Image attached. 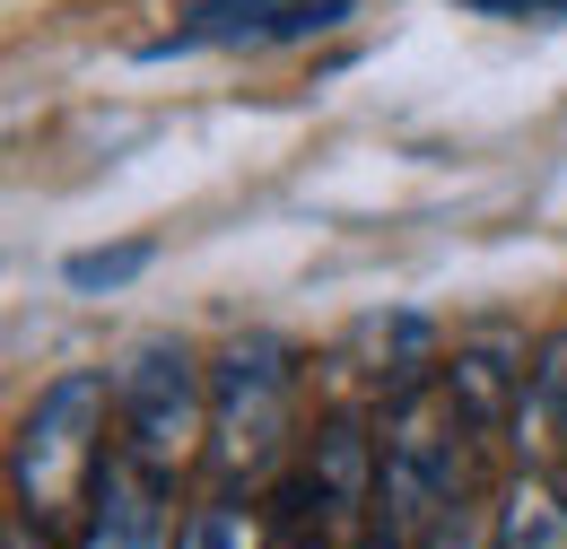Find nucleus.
<instances>
[{
	"instance_id": "423d86ee",
	"label": "nucleus",
	"mask_w": 567,
	"mask_h": 549,
	"mask_svg": "<svg viewBox=\"0 0 567 549\" xmlns=\"http://www.w3.org/2000/svg\"><path fill=\"white\" fill-rule=\"evenodd\" d=\"M79 549H166V472H148L141 454H105L79 506Z\"/></svg>"
},
{
	"instance_id": "9d476101",
	"label": "nucleus",
	"mask_w": 567,
	"mask_h": 549,
	"mask_svg": "<svg viewBox=\"0 0 567 549\" xmlns=\"http://www.w3.org/2000/svg\"><path fill=\"white\" fill-rule=\"evenodd\" d=\"M175 549H262V515L218 497V506H193V524L175 532Z\"/></svg>"
},
{
	"instance_id": "39448f33",
	"label": "nucleus",
	"mask_w": 567,
	"mask_h": 549,
	"mask_svg": "<svg viewBox=\"0 0 567 549\" xmlns=\"http://www.w3.org/2000/svg\"><path fill=\"white\" fill-rule=\"evenodd\" d=\"M350 18V0H202V9H184L175 18V35H157L148 44V62H166V53H254V44H306V35H323V27H341Z\"/></svg>"
},
{
	"instance_id": "f257e3e1",
	"label": "nucleus",
	"mask_w": 567,
	"mask_h": 549,
	"mask_svg": "<svg viewBox=\"0 0 567 549\" xmlns=\"http://www.w3.org/2000/svg\"><path fill=\"white\" fill-rule=\"evenodd\" d=\"M472 427H481V418L463 411V393H454L445 375L393 393L375 515H384V532H393L402 549L420 541V532H436V524L463 506V488H472Z\"/></svg>"
},
{
	"instance_id": "6e6552de",
	"label": "nucleus",
	"mask_w": 567,
	"mask_h": 549,
	"mask_svg": "<svg viewBox=\"0 0 567 549\" xmlns=\"http://www.w3.org/2000/svg\"><path fill=\"white\" fill-rule=\"evenodd\" d=\"M489 549H567V488L524 463L489 515Z\"/></svg>"
},
{
	"instance_id": "ddd939ff",
	"label": "nucleus",
	"mask_w": 567,
	"mask_h": 549,
	"mask_svg": "<svg viewBox=\"0 0 567 549\" xmlns=\"http://www.w3.org/2000/svg\"><path fill=\"white\" fill-rule=\"evenodd\" d=\"M463 9H489V18H567V0H463Z\"/></svg>"
},
{
	"instance_id": "7ed1b4c3",
	"label": "nucleus",
	"mask_w": 567,
	"mask_h": 549,
	"mask_svg": "<svg viewBox=\"0 0 567 549\" xmlns=\"http://www.w3.org/2000/svg\"><path fill=\"white\" fill-rule=\"evenodd\" d=\"M288 454V349L280 341H227L210 366V472L227 488H262Z\"/></svg>"
},
{
	"instance_id": "9b49d317",
	"label": "nucleus",
	"mask_w": 567,
	"mask_h": 549,
	"mask_svg": "<svg viewBox=\"0 0 567 549\" xmlns=\"http://www.w3.org/2000/svg\"><path fill=\"white\" fill-rule=\"evenodd\" d=\"M148 271V245H114V253H71V288H123Z\"/></svg>"
},
{
	"instance_id": "0eeeda50",
	"label": "nucleus",
	"mask_w": 567,
	"mask_h": 549,
	"mask_svg": "<svg viewBox=\"0 0 567 549\" xmlns=\"http://www.w3.org/2000/svg\"><path fill=\"white\" fill-rule=\"evenodd\" d=\"M506 445L515 463L550 472L567 454V332H542L533 358H524V393H515V418H506Z\"/></svg>"
},
{
	"instance_id": "1a4fd4ad",
	"label": "nucleus",
	"mask_w": 567,
	"mask_h": 549,
	"mask_svg": "<svg viewBox=\"0 0 567 549\" xmlns=\"http://www.w3.org/2000/svg\"><path fill=\"white\" fill-rule=\"evenodd\" d=\"M524 358H533V349H515V341H463L454 358H445V384L463 393V411L481 418V427H497V418H515Z\"/></svg>"
},
{
	"instance_id": "20e7f679",
	"label": "nucleus",
	"mask_w": 567,
	"mask_h": 549,
	"mask_svg": "<svg viewBox=\"0 0 567 549\" xmlns=\"http://www.w3.org/2000/svg\"><path fill=\"white\" fill-rule=\"evenodd\" d=\"M114 418H123V454H141L148 472H184L193 454H210V375L184 341H141L114 375Z\"/></svg>"
},
{
	"instance_id": "4468645a",
	"label": "nucleus",
	"mask_w": 567,
	"mask_h": 549,
	"mask_svg": "<svg viewBox=\"0 0 567 549\" xmlns=\"http://www.w3.org/2000/svg\"><path fill=\"white\" fill-rule=\"evenodd\" d=\"M9 549H53V541H44L35 524H18V532H9Z\"/></svg>"
},
{
	"instance_id": "f8f14e48",
	"label": "nucleus",
	"mask_w": 567,
	"mask_h": 549,
	"mask_svg": "<svg viewBox=\"0 0 567 549\" xmlns=\"http://www.w3.org/2000/svg\"><path fill=\"white\" fill-rule=\"evenodd\" d=\"M411 549H489V532H481V524H472V515L454 506V515H445L436 532H420V541H411Z\"/></svg>"
},
{
	"instance_id": "f03ea898",
	"label": "nucleus",
	"mask_w": 567,
	"mask_h": 549,
	"mask_svg": "<svg viewBox=\"0 0 567 549\" xmlns=\"http://www.w3.org/2000/svg\"><path fill=\"white\" fill-rule=\"evenodd\" d=\"M105 463V375H53L35 393V411L18 418L9 436V497H18V524L53 532L87 506V480Z\"/></svg>"
}]
</instances>
